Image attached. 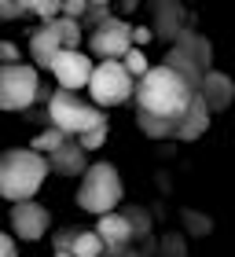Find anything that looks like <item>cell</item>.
<instances>
[{"label": "cell", "instance_id": "5b68a950", "mask_svg": "<svg viewBox=\"0 0 235 257\" xmlns=\"http://www.w3.org/2000/svg\"><path fill=\"white\" fill-rule=\"evenodd\" d=\"M88 96L99 110L122 107V103H129L136 96V81L129 77V70L122 63H96L92 81H88Z\"/></svg>", "mask_w": 235, "mask_h": 257}, {"label": "cell", "instance_id": "ac0fdd59", "mask_svg": "<svg viewBox=\"0 0 235 257\" xmlns=\"http://www.w3.org/2000/svg\"><path fill=\"white\" fill-rule=\"evenodd\" d=\"M103 239L96 235V231H77L74 242H70V253L74 257H103Z\"/></svg>", "mask_w": 235, "mask_h": 257}, {"label": "cell", "instance_id": "4fadbf2b", "mask_svg": "<svg viewBox=\"0 0 235 257\" xmlns=\"http://www.w3.org/2000/svg\"><path fill=\"white\" fill-rule=\"evenodd\" d=\"M96 235L103 239L107 250H122V246H129V239H133V220L122 217V213H107V217H99Z\"/></svg>", "mask_w": 235, "mask_h": 257}, {"label": "cell", "instance_id": "e0dca14e", "mask_svg": "<svg viewBox=\"0 0 235 257\" xmlns=\"http://www.w3.org/2000/svg\"><path fill=\"white\" fill-rule=\"evenodd\" d=\"M158 22H155V33H162V37H180V26H176V22H180V15H184V8L180 4H158Z\"/></svg>", "mask_w": 235, "mask_h": 257}, {"label": "cell", "instance_id": "83f0119b", "mask_svg": "<svg viewBox=\"0 0 235 257\" xmlns=\"http://www.w3.org/2000/svg\"><path fill=\"white\" fill-rule=\"evenodd\" d=\"M26 11V4H0V19H15Z\"/></svg>", "mask_w": 235, "mask_h": 257}, {"label": "cell", "instance_id": "277c9868", "mask_svg": "<svg viewBox=\"0 0 235 257\" xmlns=\"http://www.w3.org/2000/svg\"><path fill=\"white\" fill-rule=\"evenodd\" d=\"M125 195V184H122V173H118L110 162H92L88 173L81 177V188H77V206L92 217H107L118 209Z\"/></svg>", "mask_w": 235, "mask_h": 257}, {"label": "cell", "instance_id": "7402d4cb", "mask_svg": "<svg viewBox=\"0 0 235 257\" xmlns=\"http://www.w3.org/2000/svg\"><path fill=\"white\" fill-rule=\"evenodd\" d=\"M26 11L41 15L44 22H55V19H59V11H63V4H59V0H26Z\"/></svg>", "mask_w": 235, "mask_h": 257}, {"label": "cell", "instance_id": "52a82bcc", "mask_svg": "<svg viewBox=\"0 0 235 257\" xmlns=\"http://www.w3.org/2000/svg\"><path fill=\"white\" fill-rule=\"evenodd\" d=\"M88 52L99 55V63H122L133 52V26L122 19H107L103 26L92 30L88 37Z\"/></svg>", "mask_w": 235, "mask_h": 257}, {"label": "cell", "instance_id": "4316f807", "mask_svg": "<svg viewBox=\"0 0 235 257\" xmlns=\"http://www.w3.org/2000/svg\"><path fill=\"white\" fill-rule=\"evenodd\" d=\"M151 37H155V30H151V26H133V48H140V44H147Z\"/></svg>", "mask_w": 235, "mask_h": 257}, {"label": "cell", "instance_id": "5bb4252c", "mask_svg": "<svg viewBox=\"0 0 235 257\" xmlns=\"http://www.w3.org/2000/svg\"><path fill=\"white\" fill-rule=\"evenodd\" d=\"M176 52H184L187 59H191L202 74H209V63H213V48H209V41L202 37V33H191V30H184L180 37H176V44H173Z\"/></svg>", "mask_w": 235, "mask_h": 257}, {"label": "cell", "instance_id": "ba28073f", "mask_svg": "<svg viewBox=\"0 0 235 257\" xmlns=\"http://www.w3.org/2000/svg\"><path fill=\"white\" fill-rule=\"evenodd\" d=\"M48 70H52V77L59 81V88H63V92H77V88H88L96 63H92L85 52H59Z\"/></svg>", "mask_w": 235, "mask_h": 257}, {"label": "cell", "instance_id": "d4e9b609", "mask_svg": "<svg viewBox=\"0 0 235 257\" xmlns=\"http://www.w3.org/2000/svg\"><path fill=\"white\" fill-rule=\"evenodd\" d=\"M81 15H88V0H66L63 4V19H81Z\"/></svg>", "mask_w": 235, "mask_h": 257}, {"label": "cell", "instance_id": "6da1fadb", "mask_svg": "<svg viewBox=\"0 0 235 257\" xmlns=\"http://www.w3.org/2000/svg\"><path fill=\"white\" fill-rule=\"evenodd\" d=\"M198 92L169 66H151L144 81H136V125L151 140H176Z\"/></svg>", "mask_w": 235, "mask_h": 257}, {"label": "cell", "instance_id": "603a6c76", "mask_svg": "<svg viewBox=\"0 0 235 257\" xmlns=\"http://www.w3.org/2000/svg\"><path fill=\"white\" fill-rule=\"evenodd\" d=\"M107 128H110V125H103V128H92L88 136H81V140H77V144H81V151H85V155H88V151H99L103 144H107Z\"/></svg>", "mask_w": 235, "mask_h": 257}, {"label": "cell", "instance_id": "44dd1931", "mask_svg": "<svg viewBox=\"0 0 235 257\" xmlns=\"http://www.w3.org/2000/svg\"><path fill=\"white\" fill-rule=\"evenodd\" d=\"M122 66L129 70V77H133V81H144V77L151 74V63H147V55L140 52V48H133V52H129L125 59H122Z\"/></svg>", "mask_w": 235, "mask_h": 257}, {"label": "cell", "instance_id": "7a4b0ae2", "mask_svg": "<svg viewBox=\"0 0 235 257\" xmlns=\"http://www.w3.org/2000/svg\"><path fill=\"white\" fill-rule=\"evenodd\" d=\"M48 158L37 155L33 147H11L0 155V198H8L11 206L33 202V195L48 180Z\"/></svg>", "mask_w": 235, "mask_h": 257}, {"label": "cell", "instance_id": "3957f363", "mask_svg": "<svg viewBox=\"0 0 235 257\" xmlns=\"http://www.w3.org/2000/svg\"><path fill=\"white\" fill-rule=\"evenodd\" d=\"M48 118L52 128H59L66 140H81L88 136L92 128H103L107 125V110H99L96 103L88 99H77V92H52L48 96Z\"/></svg>", "mask_w": 235, "mask_h": 257}, {"label": "cell", "instance_id": "ffe728a7", "mask_svg": "<svg viewBox=\"0 0 235 257\" xmlns=\"http://www.w3.org/2000/svg\"><path fill=\"white\" fill-rule=\"evenodd\" d=\"M63 144H66V136H63V133H59V128H48V133H41V136H37V140H33V144H30V147H33V151H37V155H44V158H48V155H55V151H59V147H63Z\"/></svg>", "mask_w": 235, "mask_h": 257}, {"label": "cell", "instance_id": "f1b7e54d", "mask_svg": "<svg viewBox=\"0 0 235 257\" xmlns=\"http://www.w3.org/2000/svg\"><path fill=\"white\" fill-rule=\"evenodd\" d=\"M55 257H74V253H70V250H55Z\"/></svg>", "mask_w": 235, "mask_h": 257}, {"label": "cell", "instance_id": "9c48e42d", "mask_svg": "<svg viewBox=\"0 0 235 257\" xmlns=\"http://www.w3.org/2000/svg\"><path fill=\"white\" fill-rule=\"evenodd\" d=\"M48 224H52V213L41 202H19V206H11V231H15L19 239L37 242V239H44Z\"/></svg>", "mask_w": 235, "mask_h": 257}, {"label": "cell", "instance_id": "cb8c5ba5", "mask_svg": "<svg viewBox=\"0 0 235 257\" xmlns=\"http://www.w3.org/2000/svg\"><path fill=\"white\" fill-rule=\"evenodd\" d=\"M15 63H22L19 59V44L15 41H0V66H15Z\"/></svg>", "mask_w": 235, "mask_h": 257}, {"label": "cell", "instance_id": "484cf974", "mask_svg": "<svg viewBox=\"0 0 235 257\" xmlns=\"http://www.w3.org/2000/svg\"><path fill=\"white\" fill-rule=\"evenodd\" d=\"M0 257H19L15 235H8V231H0Z\"/></svg>", "mask_w": 235, "mask_h": 257}, {"label": "cell", "instance_id": "2e32d148", "mask_svg": "<svg viewBox=\"0 0 235 257\" xmlns=\"http://www.w3.org/2000/svg\"><path fill=\"white\" fill-rule=\"evenodd\" d=\"M162 66H169V70H176V74H180V77H184V81H187V85H191L195 92L202 88V77H206V74H202V70H198V66H195L191 59H187L184 52H176V48H169V52H166V59H162Z\"/></svg>", "mask_w": 235, "mask_h": 257}, {"label": "cell", "instance_id": "8992f818", "mask_svg": "<svg viewBox=\"0 0 235 257\" xmlns=\"http://www.w3.org/2000/svg\"><path fill=\"white\" fill-rule=\"evenodd\" d=\"M41 96V74L30 63L0 66V110H30Z\"/></svg>", "mask_w": 235, "mask_h": 257}, {"label": "cell", "instance_id": "9a60e30c", "mask_svg": "<svg viewBox=\"0 0 235 257\" xmlns=\"http://www.w3.org/2000/svg\"><path fill=\"white\" fill-rule=\"evenodd\" d=\"M209 107H206V99L202 96H195V103H191V110H187V118H184V125H180V133H176V140L180 144H191V140H198L209 128Z\"/></svg>", "mask_w": 235, "mask_h": 257}, {"label": "cell", "instance_id": "7c38bea8", "mask_svg": "<svg viewBox=\"0 0 235 257\" xmlns=\"http://www.w3.org/2000/svg\"><path fill=\"white\" fill-rule=\"evenodd\" d=\"M48 169L59 173V177H85L88 173V158H85V151H81L77 140H66L55 155H48Z\"/></svg>", "mask_w": 235, "mask_h": 257}, {"label": "cell", "instance_id": "d6986e66", "mask_svg": "<svg viewBox=\"0 0 235 257\" xmlns=\"http://www.w3.org/2000/svg\"><path fill=\"white\" fill-rule=\"evenodd\" d=\"M55 30H59V41H63V52H81V22L59 15Z\"/></svg>", "mask_w": 235, "mask_h": 257}, {"label": "cell", "instance_id": "30bf717a", "mask_svg": "<svg viewBox=\"0 0 235 257\" xmlns=\"http://www.w3.org/2000/svg\"><path fill=\"white\" fill-rule=\"evenodd\" d=\"M198 96L206 99L209 114L228 110L231 103H235V81H231L228 74H220V70H209V74L202 77V88H198Z\"/></svg>", "mask_w": 235, "mask_h": 257}, {"label": "cell", "instance_id": "8fae6325", "mask_svg": "<svg viewBox=\"0 0 235 257\" xmlns=\"http://www.w3.org/2000/svg\"><path fill=\"white\" fill-rule=\"evenodd\" d=\"M63 52V41H59V30H55V22H44L41 30H33V37H30V55H33V66H41V70H48L55 63V55Z\"/></svg>", "mask_w": 235, "mask_h": 257}]
</instances>
